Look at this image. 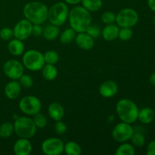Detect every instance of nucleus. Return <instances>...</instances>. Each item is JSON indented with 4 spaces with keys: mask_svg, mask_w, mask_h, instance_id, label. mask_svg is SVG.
Listing matches in <instances>:
<instances>
[{
    "mask_svg": "<svg viewBox=\"0 0 155 155\" xmlns=\"http://www.w3.org/2000/svg\"><path fill=\"white\" fill-rule=\"evenodd\" d=\"M33 122H34L36 127L39 129L45 128L47 126V124H48V120H47V117L43 114H41L40 112L37 113L36 114L33 115Z\"/></svg>",
    "mask_w": 155,
    "mask_h": 155,
    "instance_id": "obj_28",
    "label": "nucleus"
},
{
    "mask_svg": "<svg viewBox=\"0 0 155 155\" xmlns=\"http://www.w3.org/2000/svg\"><path fill=\"white\" fill-rule=\"evenodd\" d=\"M43 29L41 27V24H33L32 28V35L34 36H39L42 35Z\"/></svg>",
    "mask_w": 155,
    "mask_h": 155,
    "instance_id": "obj_37",
    "label": "nucleus"
},
{
    "mask_svg": "<svg viewBox=\"0 0 155 155\" xmlns=\"http://www.w3.org/2000/svg\"><path fill=\"white\" fill-rule=\"evenodd\" d=\"M19 108L24 114L33 116L41 111L42 104L37 97L33 95H27L23 97L20 101Z\"/></svg>",
    "mask_w": 155,
    "mask_h": 155,
    "instance_id": "obj_8",
    "label": "nucleus"
},
{
    "mask_svg": "<svg viewBox=\"0 0 155 155\" xmlns=\"http://www.w3.org/2000/svg\"><path fill=\"white\" fill-rule=\"evenodd\" d=\"M146 153L148 155H155V141H151L148 143Z\"/></svg>",
    "mask_w": 155,
    "mask_h": 155,
    "instance_id": "obj_38",
    "label": "nucleus"
},
{
    "mask_svg": "<svg viewBox=\"0 0 155 155\" xmlns=\"http://www.w3.org/2000/svg\"><path fill=\"white\" fill-rule=\"evenodd\" d=\"M82 6L89 12H98L102 7V0H81Z\"/></svg>",
    "mask_w": 155,
    "mask_h": 155,
    "instance_id": "obj_23",
    "label": "nucleus"
},
{
    "mask_svg": "<svg viewBox=\"0 0 155 155\" xmlns=\"http://www.w3.org/2000/svg\"><path fill=\"white\" fill-rule=\"evenodd\" d=\"M116 111L122 122L132 124L138 120L139 109L133 101L123 98L117 103Z\"/></svg>",
    "mask_w": 155,
    "mask_h": 155,
    "instance_id": "obj_3",
    "label": "nucleus"
},
{
    "mask_svg": "<svg viewBox=\"0 0 155 155\" xmlns=\"http://www.w3.org/2000/svg\"><path fill=\"white\" fill-rule=\"evenodd\" d=\"M64 144L58 138H48L42 143V152L46 155H60L64 152Z\"/></svg>",
    "mask_w": 155,
    "mask_h": 155,
    "instance_id": "obj_11",
    "label": "nucleus"
},
{
    "mask_svg": "<svg viewBox=\"0 0 155 155\" xmlns=\"http://www.w3.org/2000/svg\"><path fill=\"white\" fill-rule=\"evenodd\" d=\"M86 33H87V34H89L90 36H92L93 39H95V38H98L101 36V30L98 26L92 25V24H91V25L88 27L87 30H86Z\"/></svg>",
    "mask_w": 155,
    "mask_h": 155,
    "instance_id": "obj_34",
    "label": "nucleus"
},
{
    "mask_svg": "<svg viewBox=\"0 0 155 155\" xmlns=\"http://www.w3.org/2000/svg\"><path fill=\"white\" fill-rule=\"evenodd\" d=\"M14 133V124L11 122H5L0 126V137L8 139Z\"/></svg>",
    "mask_w": 155,
    "mask_h": 155,
    "instance_id": "obj_26",
    "label": "nucleus"
},
{
    "mask_svg": "<svg viewBox=\"0 0 155 155\" xmlns=\"http://www.w3.org/2000/svg\"><path fill=\"white\" fill-rule=\"evenodd\" d=\"M139 15L136 10L130 8L122 9L116 15V21L120 27H133L139 21Z\"/></svg>",
    "mask_w": 155,
    "mask_h": 155,
    "instance_id": "obj_7",
    "label": "nucleus"
},
{
    "mask_svg": "<svg viewBox=\"0 0 155 155\" xmlns=\"http://www.w3.org/2000/svg\"><path fill=\"white\" fill-rule=\"evenodd\" d=\"M8 50L14 56H20L24 52V44L23 41L18 39H10L8 44Z\"/></svg>",
    "mask_w": 155,
    "mask_h": 155,
    "instance_id": "obj_19",
    "label": "nucleus"
},
{
    "mask_svg": "<svg viewBox=\"0 0 155 155\" xmlns=\"http://www.w3.org/2000/svg\"><path fill=\"white\" fill-rule=\"evenodd\" d=\"M48 8L40 2L33 1L27 3L23 8L26 19L33 24H42L48 19Z\"/></svg>",
    "mask_w": 155,
    "mask_h": 155,
    "instance_id": "obj_2",
    "label": "nucleus"
},
{
    "mask_svg": "<svg viewBox=\"0 0 155 155\" xmlns=\"http://www.w3.org/2000/svg\"><path fill=\"white\" fill-rule=\"evenodd\" d=\"M64 151L68 155H80L82 154V148L78 143L71 141L64 145Z\"/></svg>",
    "mask_w": 155,
    "mask_h": 155,
    "instance_id": "obj_24",
    "label": "nucleus"
},
{
    "mask_svg": "<svg viewBox=\"0 0 155 155\" xmlns=\"http://www.w3.org/2000/svg\"><path fill=\"white\" fill-rule=\"evenodd\" d=\"M148 5L150 9L155 12V0H148Z\"/></svg>",
    "mask_w": 155,
    "mask_h": 155,
    "instance_id": "obj_39",
    "label": "nucleus"
},
{
    "mask_svg": "<svg viewBox=\"0 0 155 155\" xmlns=\"http://www.w3.org/2000/svg\"><path fill=\"white\" fill-rule=\"evenodd\" d=\"M22 62L23 65L31 71H40L45 64L43 54L35 49H30L24 52Z\"/></svg>",
    "mask_w": 155,
    "mask_h": 155,
    "instance_id": "obj_6",
    "label": "nucleus"
},
{
    "mask_svg": "<svg viewBox=\"0 0 155 155\" xmlns=\"http://www.w3.org/2000/svg\"><path fill=\"white\" fill-rule=\"evenodd\" d=\"M60 34V29L59 27L53 24L47 25L42 30V36L46 40L52 41L55 39Z\"/></svg>",
    "mask_w": 155,
    "mask_h": 155,
    "instance_id": "obj_21",
    "label": "nucleus"
},
{
    "mask_svg": "<svg viewBox=\"0 0 155 155\" xmlns=\"http://www.w3.org/2000/svg\"><path fill=\"white\" fill-rule=\"evenodd\" d=\"M135 130L130 124L121 122L117 124L112 130V137L118 142H126L131 139Z\"/></svg>",
    "mask_w": 155,
    "mask_h": 155,
    "instance_id": "obj_9",
    "label": "nucleus"
},
{
    "mask_svg": "<svg viewBox=\"0 0 155 155\" xmlns=\"http://www.w3.org/2000/svg\"><path fill=\"white\" fill-rule=\"evenodd\" d=\"M130 140H131L133 145L137 147L143 146L145 143V136L141 133H135L134 132Z\"/></svg>",
    "mask_w": 155,
    "mask_h": 155,
    "instance_id": "obj_30",
    "label": "nucleus"
},
{
    "mask_svg": "<svg viewBox=\"0 0 155 155\" xmlns=\"http://www.w3.org/2000/svg\"><path fill=\"white\" fill-rule=\"evenodd\" d=\"M18 82L20 83L21 86L23 88L25 89H29L31 88L33 85V80L31 77V76L28 75V74H23L19 79H18Z\"/></svg>",
    "mask_w": 155,
    "mask_h": 155,
    "instance_id": "obj_32",
    "label": "nucleus"
},
{
    "mask_svg": "<svg viewBox=\"0 0 155 155\" xmlns=\"http://www.w3.org/2000/svg\"><path fill=\"white\" fill-rule=\"evenodd\" d=\"M154 111L150 107H144L139 111L138 120L143 124H151L154 120Z\"/></svg>",
    "mask_w": 155,
    "mask_h": 155,
    "instance_id": "obj_20",
    "label": "nucleus"
},
{
    "mask_svg": "<svg viewBox=\"0 0 155 155\" xmlns=\"http://www.w3.org/2000/svg\"><path fill=\"white\" fill-rule=\"evenodd\" d=\"M133 32L130 27H121L119 30L118 37L122 41H128L133 37Z\"/></svg>",
    "mask_w": 155,
    "mask_h": 155,
    "instance_id": "obj_31",
    "label": "nucleus"
},
{
    "mask_svg": "<svg viewBox=\"0 0 155 155\" xmlns=\"http://www.w3.org/2000/svg\"><path fill=\"white\" fill-rule=\"evenodd\" d=\"M119 27L117 25H115L114 24H107L101 31V35L104 39L108 42L115 40L117 38H118L119 34Z\"/></svg>",
    "mask_w": 155,
    "mask_h": 155,
    "instance_id": "obj_18",
    "label": "nucleus"
},
{
    "mask_svg": "<svg viewBox=\"0 0 155 155\" xmlns=\"http://www.w3.org/2000/svg\"><path fill=\"white\" fill-rule=\"evenodd\" d=\"M101 21L106 25L111 24L116 21V15L112 12H105L101 15Z\"/></svg>",
    "mask_w": 155,
    "mask_h": 155,
    "instance_id": "obj_33",
    "label": "nucleus"
},
{
    "mask_svg": "<svg viewBox=\"0 0 155 155\" xmlns=\"http://www.w3.org/2000/svg\"><path fill=\"white\" fill-rule=\"evenodd\" d=\"M54 130L58 135H63L67 131V126L63 121L58 120L56 121V124L54 125Z\"/></svg>",
    "mask_w": 155,
    "mask_h": 155,
    "instance_id": "obj_36",
    "label": "nucleus"
},
{
    "mask_svg": "<svg viewBox=\"0 0 155 155\" xmlns=\"http://www.w3.org/2000/svg\"><path fill=\"white\" fill-rule=\"evenodd\" d=\"M74 40H75L77 46L83 50L92 49L95 45V41H94L93 38L87 34L86 32L78 33Z\"/></svg>",
    "mask_w": 155,
    "mask_h": 155,
    "instance_id": "obj_16",
    "label": "nucleus"
},
{
    "mask_svg": "<svg viewBox=\"0 0 155 155\" xmlns=\"http://www.w3.org/2000/svg\"><path fill=\"white\" fill-rule=\"evenodd\" d=\"M22 90V86H21L18 80H12L6 84L5 87L4 92L5 96L8 99L14 100L20 96Z\"/></svg>",
    "mask_w": 155,
    "mask_h": 155,
    "instance_id": "obj_15",
    "label": "nucleus"
},
{
    "mask_svg": "<svg viewBox=\"0 0 155 155\" xmlns=\"http://www.w3.org/2000/svg\"><path fill=\"white\" fill-rule=\"evenodd\" d=\"M33 24L27 19L21 20L15 24L13 29L14 36L21 41L26 40L32 36V28Z\"/></svg>",
    "mask_w": 155,
    "mask_h": 155,
    "instance_id": "obj_12",
    "label": "nucleus"
},
{
    "mask_svg": "<svg viewBox=\"0 0 155 155\" xmlns=\"http://www.w3.org/2000/svg\"><path fill=\"white\" fill-rule=\"evenodd\" d=\"M69 8L63 2H58L51 6L48 11V20L50 24L61 27L68 19Z\"/></svg>",
    "mask_w": 155,
    "mask_h": 155,
    "instance_id": "obj_5",
    "label": "nucleus"
},
{
    "mask_svg": "<svg viewBox=\"0 0 155 155\" xmlns=\"http://www.w3.org/2000/svg\"><path fill=\"white\" fill-rule=\"evenodd\" d=\"M70 25L77 33L86 32L92 24V18L90 12L83 6H76L69 12L68 15Z\"/></svg>",
    "mask_w": 155,
    "mask_h": 155,
    "instance_id": "obj_1",
    "label": "nucleus"
},
{
    "mask_svg": "<svg viewBox=\"0 0 155 155\" xmlns=\"http://www.w3.org/2000/svg\"><path fill=\"white\" fill-rule=\"evenodd\" d=\"M33 147L28 139L20 138L14 145V153L16 155H29L31 153Z\"/></svg>",
    "mask_w": 155,
    "mask_h": 155,
    "instance_id": "obj_13",
    "label": "nucleus"
},
{
    "mask_svg": "<svg viewBox=\"0 0 155 155\" xmlns=\"http://www.w3.org/2000/svg\"><path fill=\"white\" fill-rule=\"evenodd\" d=\"M149 80H150V83H151V84L155 86V72L153 73V74L150 76Z\"/></svg>",
    "mask_w": 155,
    "mask_h": 155,
    "instance_id": "obj_41",
    "label": "nucleus"
},
{
    "mask_svg": "<svg viewBox=\"0 0 155 155\" xmlns=\"http://www.w3.org/2000/svg\"><path fill=\"white\" fill-rule=\"evenodd\" d=\"M14 36L13 30L9 27H4L0 30V39L4 41H9Z\"/></svg>",
    "mask_w": 155,
    "mask_h": 155,
    "instance_id": "obj_35",
    "label": "nucleus"
},
{
    "mask_svg": "<svg viewBox=\"0 0 155 155\" xmlns=\"http://www.w3.org/2000/svg\"><path fill=\"white\" fill-rule=\"evenodd\" d=\"M136 154L134 146L130 143H124L116 150V155H134Z\"/></svg>",
    "mask_w": 155,
    "mask_h": 155,
    "instance_id": "obj_27",
    "label": "nucleus"
},
{
    "mask_svg": "<svg viewBox=\"0 0 155 155\" xmlns=\"http://www.w3.org/2000/svg\"><path fill=\"white\" fill-rule=\"evenodd\" d=\"M3 71L8 78L12 80H18V79L24 74V66L18 61L11 59L4 64Z\"/></svg>",
    "mask_w": 155,
    "mask_h": 155,
    "instance_id": "obj_10",
    "label": "nucleus"
},
{
    "mask_svg": "<svg viewBox=\"0 0 155 155\" xmlns=\"http://www.w3.org/2000/svg\"><path fill=\"white\" fill-rule=\"evenodd\" d=\"M44 60L45 64H55L59 61V55L55 51L49 50V51H45L43 54Z\"/></svg>",
    "mask_w": 155,
    "mask_h": 155,
    "instance_id": "obj_29",
    "label": "nucleus"
},
{
    "mask_svg": "<svg viewBox=\"0 0 155 155\" xmlns=\"http://www.w3.org/2000/svg\"><path fill=\"white\" fill-rule=\"evenodd\" d=\"M65 3H68L70 5H77L78 3L81 2V0H64Z\"/></svg>",
    "mask_w": 155,
    "mask_h": 155,
    "instance_id": "obj_40",
    "label": "nucleus"
},
{
    "mask_svg": "<svg viewBox=\"0 0 155 155\" xmlns=\"http://www.w3.org/2000/svg\"><path fill=\"white\" fill-rule=\"evenodd\" d=\"M36 129L33 119L28 117H20L14 123V132L19 138L31 139L36 134Z\"/></svg>",
    "mask_w": 155,
    "mask_h": 155,
    "instance_id": "obj_4",
    "label": "nucleus"
},
{
    "mask_svg": "<svg viewBox=\"0 0 155 155\" xmlns=\"http://www.w3.org/2000/svg\"><path fill=\"white\" fill-rule=\"evenodd\" d=\"M41 71L43 78L48 81L54 80L58 76V69L54 64H45Z\"/></svg>",
    "mask_w": 155,
    "mask_h": 155,
    "instance_id": "obj_22",
    "label": "nucleus"
},
{
    "mask_svg": "<svg viewBox=\"0 0 155 155\" xmlns=\"http://www.w3.org/2000/svg\"><path fill=\"white\" fill-rule=\"evenodd\" d=\"M99 93L104 98H112L118 92V86L113 80H107L101 83L99 87Z\"/></svg>",
    "mask_w": 155,
    "mask_h": 155,
    "instance_id": "obj_14",
    "label": "nucleus"
},
{
    "mask_svg": "<svg viewBox=\"0 0 155 155\" xmlns=\"http://www.w3.org/2000/svg\"><path fill=\"white\" fill-rule=\"evenodd\" d=\"M154 24H155V17H154Z\"/></svg>",
    "mask_w": 155,
    "mask_h": 155,
    "instance_id": "obj_42",
    "label": "nucleus"
},
{
    "mask_svg": "<svg viewBox=\"0 0 155 155\" xmlns=\"http://www.w3.org/2000/svg\"><path fill=\"white\" fill-rule=\"evenodd\" d=\"M48 113L50 117L55 121L61 120L65 115L63 106L58 102H52L49 104Z\"/></svg>",
    "mask_w": 155,
    "mask_h": 155,
    "instance_id": "obj_17",
    "label": "nucleus"
},
{
    "mask_svg": "<svg viewBox=\"0 0 155 155\" xmlns=\"http://www.w3.org/2000/svg\"><path fill=\"white\" fill-rule=\"evenodd\" d=\"M76 36H77V32L74 29L71 27L68 28L61 33L60 41L63 44H69L75 39Z\"/></svg>",
    "mask_w": 155,
    "mask_h": 155,
    "instance_id": "obj_25",
    "label": "nucleus"
}]
</instances>
